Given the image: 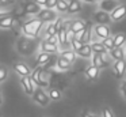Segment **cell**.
I'll return each mask as SVG.
<instances>
[{
  "instance_id": "1",
  "label": "cell",
  "mask_w": 126,
  "mask_h": 117,
  "mask_svg": "<svg viewBox=\"0 0 126 117\" xmlns=\"http://www.w3.org/2000/svg\"><path fill=\"white\" fill-rule=\"evenodd\" d=\"M16 49L20 54H23V56H30V54H33L34 52H35L37 44L34 42L33 38L25 35V37H20L19 40L16 41Z\"/></svg>"
},
{
  "instance_id": "2",
  "label": "cell",
  "mask_w": 126,
  "mask_h": 117,
  "mask_svg": "<svg viewBox=\"0 0 126 117\" xmlns=\"http://www.w3.org/2000/svg\"><path fill=\"white\" fill-rule=\"evenodd\" d=\"M42 23L44 22L41 21L39 18H33L30 21H27L26 23H23L22 26V31L26 37H30V38H35L37 35L39 34V30L42 27Z\"/></svg>"
},
{
  "instance_id": "3",
  "label": "cell",
  "mask_w": 126,
  "mask_h": 117,
  "mask_svg": "<svg viewBox=\"0 0 126 117\" xmlns=\"http://www.w3.org/2000/svg\"><path fill=\"white\" fill-rule=\"evenodd\" d=\"M31 79H33V82H34V84H37L38 87H47V84H49V82H47V79H46V76H45V72H44V70H42L41 67H38V68H35V70L31 72Z\"/></svg>"
},
{
  "instance_id": "4",
  "label": "cell",
  "mask_w": 126,
  "mask_h": 117,
  "mask_svg": "<svg viewBox=\"0 0 126 117\" xmlns=\"http://www.w3.org/2000/svg\"><path fill=\"white\" fill-rule=\"evenodd\" d=\"M31 97H33L34 102H37L38 105H41V106H47V105H49V102H50L49 94H46L42 87L35 89V91H34V94L31 95Z\"/></svg>"
},
{
  "instance_id": "5",
  "label": "cell",
  "mask_w": 126,
  "mask_h": 117,
  "mask_svg": "<svg viewBox=\"0 0 126 117\" xmlns=\"http://www.w3.org/2000/svg\"><path fill=\"white\" fill-rule=\"evenodd\" d=\"M92 33H94L92 22H87L84 30L80 31L79 34L76 35V38H77V40H80L83 44H91V41H92Z\"/></svg>"
},
{
  "instance_id": "6",
  "label": "cell",
  "mask_w": 126,
  "mask_h": 117,
  "mask_svg": "<svg viewBox=\"0 0 126 117\" xmlns=\"http://www.w3.org/2000/svg\"><path fill=\"white\" fill-rule=\"evenodd\" d=\"M92 19L96 24H110L111 23V16H110L109 12L103 10H96L95 12L92 14Z\"/></svg>"
},
{
  "instance_id": "7",
  "label": "cell",
  "mask_w": 126,
  "mask_h": 117,
  "mask_svg": "<svg viewBox=\"0 0 126 117\" xmlns=\"http://www.w3.org/2000/svg\"><path fill=\"white\" fill-rule=\"evenodd\" d=\"M37 18H39L42 22H46V23H49V22H54L56 19H57V12L54 11V8H42L41 11L38 12V15H37Z\"/></svg>"
},
{
  "instance_id": "8",
  "label": "cell",
  "mask_w": 126,
  "mask_h": 117,
  "mask_svg": "<svg viewBox=\"0 0 126 117\" xmlns=\"http://www.w3.org/2000/svg\"><path fill=\"white\" fill-rule=\"evenodd\" d=\"M94 34L99 40H104V38L110 37V34H111L110 26L109 24H95L94 26Z\"/></svg>"
},
{
  "instance_id": "9",
  "label": "cell",
  "mask_w": 126,
  "mask_h": 117,
  "mask_svg": "<svg viewBox=\"0 0 126 117\" xmlns=\"http://www.w3.org/2000/svg\"><path fill=\"white\" fill-rule=\"evenodd\" d=\"M119 5V1L118 0H100L98 3V10H103L106 12H112L115 8Z\"/></svg>"
},
{
  "instance_id": "10",
  "label": "cell",
  "mask_w": 126,
  "mask_h": 117,
  "mask_svg": "<svg viewBox=\"0 0 126 117\" xmlns=\"http://www.w3.org/2000/svg\"><path fill=\"white\" fill-rule=\"evenodd\" d=\"M20 84H22L23 90L27 95H33L35 91V87H34V82L31 79V76H22L20 78Z\"/></svg>"
},
{
  "instance_id": "11",
  "label": "cell",
  "mask_w": 126,
  "mask_h": 117,
  "mask_svg": "<svg viewBox=\"0 0 126 117\" xmlns=\"http://www.w3.org/2000/svg\"><path fill=\"white\" fill-rule=\"evenodd\" d=\"M110 16H111L112 22H119L121 19H123L126 16V5L119 4L112 12H110Z\"/></svg>"
},
{
  "instance_id": "12",
  "label": "cell",
  "mask_w": 126,
  "mask_h": 117,
  "mask_svg": "<svg viewBox=\"0 0 126 117\" xmlns=\"http://www.w3.org/2000/svg\"><path fill=\"white\" fill-rule=\"evenodd\" d=\"M112 70H114V75L115 78L121 79L126 72V61L125 60H117L112 65Z\"/></svg>"
},
{
  "instance_id": "13",
  "label": "cell",
  "mask_w": 126,
  "mask_h": 117,
  "mask_svg": "<svg viewBox=\"0 0 126 117\" xmlns=\"http://www.w3.org/2000/svg\"><path fill=\"white\" fill-rule=\"evenodd\" d=\"M39 48H41L42 52H46V53H57L58 52V44H52L46 40H42L41 44H39Z\"/></svg>"
},
{
  "instance_id": "14",
  "label": "cell",
  "mask_w": 126,
  "mask_h": 117,
  "mask_svg": "<svg viewBox=\"0 0 126 117\" xmlns=\"http://www.w3.org/2000/svg\"><path fill=\"white\" fill-rule=\"evenodd\" d=\"M85 24H87V22L81 21V19H75V21L69 22V23H68V26H69V29H71L72 31H73L75 34L77 35L80 31H83V30H84Z\"/></svg>"
},
{
  "instance_id": "15",
  "label": "cell",
  "mask_w": 126,
  "mask_h": 117,
  "mask_svg": "<svg viewBox=\"0 0 126 117\" xmlns=\"http://www.w3.org/2000/svg\"><path fill=\"white\" fill-rule=\"evenodd\" d=\"M14 70H15V72L20 76H30L31 75V70L29 68V65L25 64V63H15Z\"/></svg>"
},
{
  "instance_id": "16",
  "label": "cell",
  "mask_w": 126,
  "mask_h": 117,
  "mask_svg": "<svg viewBox=\"0 0 126 117\" xmlns=\"http://www.w3.org/2000/svg\"><path fill=\"white\" fill-rule=\"evenodd\" d=\"M42 10V7L41 5H38L35 1H27L26 3V5H25V11L29 14V15H38V12Z\"/></svg>"
},
{
  "instance_id": "17",
  "label": "cell",
  "mask_w": 126,
  "mask_h": 117,
  "mask_svg": "<svg viewBox=\"0 0 126 117\" xmlns=\"http://www.w3.org/2000/svg\"><path fill=\"white\" fill-rule=\"evenodd\" d=\"M76 53H77V56L83 57V59H90V57H92L94 52H92V48H91V44H83V46Z\"/></svg>"
},
{
  "instance_id": "18",
  "label": "cell",
  "mask_w": 126,
  "mask_h": 117,
  "mask_svg": "<svg viewBox=\"0 0 126 117\" xmlns=\"http://www.w3.org/2000/svg\"><path fill=\"white\" fill-rule=\"evenodd\" d=\"M104 56L106 54H99V53H94L92 56V64L98 68H104L109 65V61L104 60Z\"/></svg>"
},
{
  "instance_id": "19",
  "label": "cell",
  "mask_w": 126,
  "mask_h": 117,
  "mask_svg": "<svg viewBox=\"0 0 126 117\" xmlns=\"http://www.w3.org/2000/svg\"><path fill=\"white\" fill-rule=\"evenodd\" d=\"M99 71H100V68H98L94 64H91L85 68V76H87L90 80H96V79L99 78Z\"/></svg>"
},
{
  "instance_id": "20",
  "label": "cell",
  "mask_w": 126,
  "mask_h": 117,
  "mask_svg": "<svg viewBox=\"0 0 126 117\" xmlns=\"http://www.w3.org/2000/svg\"><path fill=\"white\" fill-rule=\"evenodd\" d=\"M66 29H68V23H65L63 26V29L58 31V34H57V37H58V45L60 46H66L69 44V41H68V37H66ZM71 45V44H69Z\"/></svg>"
},
{
  "instance_id": "21",
  "label": "cell",
  "mask_w": 126,
  "mask_h": 117,
  "mask_svg": "<svg viewBox=\"0 0 126 117\" xmlns=\"http://www.w3.org/2000/svg\"><path fill=\"white\" fill-rule=\"evenodd\" d=\"M91 48H92L94 53H99V54H107L109 53L107 48L102 44V41H94V42H91Z\"/></svg>"
},
{
  "instance_id": "22",
  "label": "cell",
  "mask_w": 126,
  "mask_h": 117,
  "mask_svg": "<svg viewBox=\"0 0 126 117\" xmlns=\"http://www.w3.org/2000/svg\"><path fill=\"white\" fill-rule=\"evenodd\" d=\"M68 1H69L68 14L75 15V14H79L81 11V0H68Z\"/></svg>"
},
{
  "instance_id": "23",
  "label": "cell",
  "mask_w": 126,
  "mask_h": 117,
  "mask_svg": "<svg viewBox=\"0 0 126 117\" xmlns=\"http://www.w3.org/2000/svg\"><path fill=\"white\" fill-rule=\"evenodd\" d=\"M109 53H110V56H111V59H114L115 61H117V60H125L126 52H125V49H123L122 46H119V48H114L112 50H110Z\"/></svg>"
},
{
  "instance_id": "24",
  "label": "cell",
  "mask_w": 126,
  "mask_h": 117,
  "mask_svg": "<svg viewBox=\"0 0 126 117\" xmlns=\"http://www.w3.org/2000/svg\"><path fill=\"white\" fill-rule=\"evenodd\" d=\"M54 10L60 14H68V10H69V1L68 0H58L57 4H56Z\"/></svg>"
},
{
  "instance_id": "25",
  "label": "cell",
  "mask_w": 126,
  "mask_h": 117,
  "mask_svg": "<svg viewBox=\"0 0 126 117\" xmlns=\"http://www.w3.org/2000/svg\"><path fill=\"white\" fill-rule=\"evenodd\" d=\"M61 57H64V59H66L68 61H71V63H73L75 60H76V56H77V53L73 50V49H65V50H63L61 52V54H60Z\"/></svg>"
},
{
  "instance_id": "26",
  "label": "cell",
  "mask_w": 126,
  "mask_h": 117,
  "mask_svg": "<svg viewBox=\"0 0 126 117\" xmlns=\"http://www.w3.org/2000/svg\"><path fill=\"white\" fill-rule=\"evenodd\" d=\"M71 61H68L66 59H64V57H58L57 59V68L60 71H68L69 68H71Z\"/></svg>"
},
{
  "instance_id": "27",
  "label": "cell",
  "mask_w": 126,
  "mask_h": 117,
  "mask_svg": "<svg viewBox=\"0 0 126 117\" xmlns=\"http://www.w3.org/2000/svg\"><path fill=\"white\" fill-rule=\"evenodd\" d=\"M12 24H14V18L11 15H7L3 19H0V29H11Z\"/></svg>"
},
{
  "instance_id": "28",
  "label": "cell",
  "mask_w": 126,
  "mask_h": 117,
  "mask_svg": "<svg viewBox=\"0 0 126 117\" xmlns=\"http://www.w3.org/2000/svg\"><path fill=\"white\" fill-rule=\"evenodd\" d=\"M114 44H115V48H119V46H123L126 44V35L123 33H117L114 35Z\"/></svg>"
},
{
  "instance_id": "29",
  "label": "cell",
  "mask_w": 126,
  "mask_h": 117,
  "mask_svg": "<svg viewBox=\"0 0 126 117\" xmlns=\"http://www.w3.org/2000/svg\"><path fill=\"white\" fill-rule=\"evenodd\" d=\"M50 56H52L50 53H46V52H41V53L37 56V63H38L39 65L46 64V63L50 61Z\"/></svg>"
},
{
  "instance_id": "30",
  "label": "cell",
  "mask_w": 126,
  "mask_h": 117,
  "mask_svg": "<svg viewBox=\"0 0 126 117\" xmlns=\"http://www.w3.org/2000/svg\"><path fill=\"white\" fill-rule=\"evenodd\" d=\"M45 35H46V37L57 35V30H56L54 22H49V23H46V27H45Z\"/></svg>"
},
{
  "instance_id": "31",
  "label": "cell",
  "mask_w": 126,
  "mask_h": 117,
  "mask_svg": "<svg viewBox=\"0 0 126 117\" xmlns=\"http://www.w3.org/2000/svg\"><path fill=\"white\" fill-rule=\"evenodd\" d=\"M102 44H103L104 46L107 48V50H112V49L115 48V44H114V38L110 35V37H107V38H104V40H102Z\"/></svg>"
},
{
  "instance_id": "32",
  "label": "cell",
  "mask_w": 126,
  "mask_h": 117,
  "mask_svg": "<svg viewBox=\"0 0 126 117\" xmlns=\"http://www.w3.org/2000/svg\"><path fill=\"white\" fill-rule=\"evenodd\" d=\"M49 97H50V99H54V101L61 99V91L57 89H50L49 90Z\"/></svg>"
},
{
  "instance_id": "33",
  "label": "cell",
  "mask_w": 126,
  "mask_h": 117,
  "mask_svg": "<svg viewBox=\"0 0 126 117\" xmlns=\"http://www.w3.org/2000/svg\"><path fill=\"white\" fill-rule=\"evenodd\" d=\"M81 46H83V42L80 40H77V38H73V40L71 41V48L73 49L75 52H77Z\"/></svg>"
},
{
  "instance_id": "34",
  "label": "cell",
  "mask_w": 126,
  "mask_h": 117,
  "mask_svg": "<svg viewBox=\"0 0 126 117\" xmlns=\"http://www.w3.org/2000/svg\"><path fill=\"white\" fill-rule=\"evenodd\" d=\"M7 75H8V71H7V68L4 67V65H0V83L6 80V79H7Z\"/></svg>"
},
{
  "instance_id": "35",
  "label": "cell",
  "mask_w": 126,
  "mask_h": 117,
  "mask_svg": "<svg viewBox=\"0 0 126 117\" xmlns=\"http://www.w3.org/2000/svg\"><path fill=\"white\" fill-rule=\"evenodd\" d=\"M102 117H114V114H112L111 109L110 108H103V110H102Z\"/></svg>"
},
{
  "instance_id": "36",
  "label": "cell",
  "mask_w": 126,
  "mask_h": 117,
  "mask_svg": "<svg viewBox=\"0 0 126 117\" xmlns=\"http://www.w3.org/2000/svg\"><path fill=\"white\" fill-rule=\"evenodd\" d=\"M58 0H47L46 5H45V8H54L56 4H57Z\"/></svg>"
},
{
  "instance_id": "37",
  "label": "cell",
  "mask_w": 126,
  "mask_h": 117,
  "mask_svg": "<svg viewBox=\"0 0 126 117\" xmlns=\"http://www.w3.org/2000/svg\"><path fill=\"white\" fill-rule=\"evenodd\" d=\"M45 40L49 41V42H52V44H58V37L57 35H50V37H46Z\"/></svg>"
},
{
  "instance_id": "38",
  "label": "cell",
  "mask_w": 126,
  "mask_h": 117,
  "mask_svg": "<svg viewBox=\"0 0 126 117\" xmlns=\"http://www.w3.org/2000/svg\"><path fill=\"white\" fill-rule=\"evenodd\" d=\"M121 91H122L123 97L126 98V80H123V82H122V84H121Z\"/></svg>"
},
{
  "instance_id": "39",
  "label": "cell",
  "mask_w": 126,
  "mask_h": 117,
  "mask_svg": "<svg viewBox=\"0 0 126 117\" xmlns=\"http://www.w3.org/2000/svg\"><path fill=\"white\" fill-rule=\"evenodd\" d=\"M81 117H98V116H96V114H92L91 112H88V110H85L84 113L81 114Z\"/></svg>"
},
{
  "instance_id": "40",
  "label": "cell",
  "mask_w": 126,
  "mask_h": 117,
  "mask_svg": "<svg viewBox=\"0 0 126 117\" xmlns=\"http://www.w3.org/2000/svg\"><path fill=\"white\" fill-rule=\"evenodd\" d=\"M34 1H35V3H37V4H38V5H41V7H42V8H44V7H45V5H46V3H47V0H34Z\"/></svg>"
},
{
  "instance_id": "41",
  "label": "cell",
  "mask_w": 126,
  "mask_h": 117,
  "mask_svg": "<svg viewBox=\"0 0 126 117\" xmlns=\"http://www.w3.org/2000/svg\"><path fill=\"white\" fill-rule=\"evenodd\" d=\"M7 15H10L8 11H0V19H3L4 16H7Z\"/></svg>"
},
{
  "instance_id": "42",
  "label": "cell",
  "mask_w": 126,
  "mask_h": 117,
  "mask_svg": "<svg viewBox=\"0 0 126 117\" xmlns=\"http://www.w3.org/2000/svg\"><path fill=\"white\" fill-rule=\"evenodd\" d=\"M81 1H84V3H95L94 0H81Z\"/></svg>"
},
{
  "instance_id": "43",
  "label": "cell",
  "mask_w": 126,
  "mask_h": 117,
  "mask_svg": "<svg viewBox=\"0 0 126 117\" xmlns=\"http://www.w3.org/2000/svg\"><path fill=\"white\" fill-rule=\"evenodd\" d=\"M3 103V97H1V93H0V105Z\"/></svg>"
},
{
  "instance_id": "44",
  "label": "cell",
  "mask_w": 126,
  "mask_h": 117,
  "mask_svg": "<svg viewBox=\"0 0 126 117\" xmlns=\"http://www.w3.org/2000/svg\"><path fill=\"white\" fill-rule=\"evenodd\" d=\"M94 1H95V3H99V1H100V0H94Z\"/></svg>"
},
{
  "instance_id": "45",
  "label": "cell",
  "mask_w": 126,
  "mask_h": 117,
  "mask_svg": "<svg viewBox=\"0 0 126 117\" xmlns=\"http://www.w3.org/2000/svg\"><path fill=\"white\" fill-rule=\"evenodd\" d=\"M3 1H12V0H3Z\"/></svg>"
},
{
  "instance_id": "46",
  "label": "cell",
  "mask_w": 126,
  "mask_h": 117,
  "mask_svg": "<svg viewBox=\"0 0 126 117\" xmlns=\"http://www.w3.org/2000/svg\"><path fill=\"white\" fill-rule=\"evenodd\" d=\"M125 52H126V48H125Z\"/></svg>"
}]
</instances>
